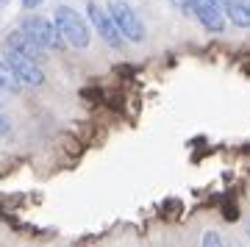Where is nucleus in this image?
Segmentation results:
<instances>
[{"label": "nucleus", "mask_w": 250, "mask_h": 247, "mask_svg": "<svg viewBox=\"0 0 250 247\" xmlns=\"http://www.w3.org/2000/svg\"><path fill=\"white\" fill-rule=\"evenodd\" d=\"M53 22H56V28H59V34H62V39L70 47H89V39H92V34H89V22L81 17L75 9H70V6H56V11H53Z\"/></svg>", "instance_id": "obj_1"}, {"label": "nucleus", "mask_w": 250, "mask_h": 247, "mask_svg": "<svg viewBox=\"0 0 250 247\" xmlns=\"http://www.w3.org/2000/svg\"><path fill=\"white\" fill-rule=\"evenodd\" d=\"M108 14L114 17L120 34H123L128 42H142V39H145L142 20H139V14H136L125 0H108Z\"/></svg>", "instance_id": "obj_2"}, {"label": "nucleus", "mask_w": 250, "mask_h": 247, "mask_svg": "<svg viewBox=\"0 0 250 247\" xmlns=\"http://www.w3.org/2000/svg\"><path fill=\"white\" fill-rule=\"evenodd\" d=\"M3 62L11 67V72L17 75V81L22 83V86H42V83H45V72H42L39 62H34V59H28V56H22V53H17V50H9V47H6Z\"/></svg>", "instance_id": "obj_3"}, {"label": "nucleus", "mask_w": 250, "mask_h": 247, "mask_svg": "<svg viewBox=\"0 0 250 247\" xmlns=\"http://www.w3.org/2000/svg\"><path fill=\"white\" fill-rule=\"evenodd\" d=\"M86 17H89V22L95 25V31L100 34V39L108 44V47H123L125 44V36L120 34V28H117V22H114V17L108 14V11H103L98 6V3H89L86 6Z\"/></svg>", "instance_id": "obj_4"}, {"label": "nucleus", "mask_w": 250, "mask_h": 247, "mask_svg": "<svg viewBox=\"0 0 250 247\" xmlns=\"http://www.w3.org/2000/svg\"><path fill=\"white\" fill-rule=\"evenodd\" d=\"M187 14H195L197 22H203V28L214 31V34H223L225 22H228L223 6L214 3V0H189V11Z\"/></svg>", "instance_id": "obj_5"}, {"label": "nucleus", "mask_w": 250, "mask_h": 247, "mask_svg": "<svg viewBox=\"0 0 250 247\" xmlns=\"http://www.w3.org/2000/svg\"><path fill=\"white\" fill-rule=\"evenodd\" d=\"M22 31L39 47H62V42H64L62 34H59V28H56V22H50L45 17H25L22 20Z\"/></svg>", "instance_id": "obj_6"}, {"label": "nucleus", "mask_w": 250, "mask_h": 247, "mask_svg": "<svg viewBox=\"0 0 250 247\" xmlns=\"http://www.w3.org/2000/svg\"><path fill=\"white\" fill-rule=\"evenodd\" d=\"M6 47H9V50H17V53H22V56H28V59H34V62H42V50H45V47H39V44L22 31V28L9 31V36H6Z\"/></svg>", "instance_id": "obj_7"}, {"label": "nucleus", "mask_w": 250, "mask_h": 247, "mask_svg": "<svg viewBox=\"0 0 250 247\" xmlns=\"http://www.w3.org/2000/svg\"><path fill=\"white\" fill-rule=\"evenodd\" d=\"M225 17H228V22H233V25L239 28H250V9L242 3V0H231L228 6H223Z\"/></svg>", "instance_id": "obj_8"}, {"label": "nucleus", "mask_w": 250, "mask_h": 247, "mask_svg": "<svg viewBox=\"0 0 250 247\" xmlns=\"http://www.w3.org/2000/svg\"><path fill=\"white\" fill-rule=\"evenodd\" d=\"M0 86H3V89H17L20 86L17 75L11 72V67L6 62H0Z\"/></svg>", "instance_id": "obj_9"}, {"label": "nucleus", "mask_w": 250, "mask_h": 247, "mask_svg": "<svg viewBox=\"0 0 250 247\" xmlns=\"http://www.w3.org/2000/svg\"><path fill=\"white\" fill-rule=\"evenodd\" d=\"M200 247H225V245H223V239H220L217 230H206L203 233V245Z\"/></svg>", "instance_id": "obj_10"}, {"label": "nucleus", "mask_w": 250, "mask_h": 247, "mask_svg": "<svg viewBox=\"0 0 250 247\" xmlns=\"http://www.w3.org/2000/svg\"><path fill=\"white\" fill-rule=\"evenodd\" d=\"M39 3H42V0H22V6H25V9H36Z\"/></svg>", "instance_id": "obj_11"}, {"label": "nucleus", "mask_w": 250, "mask_h": 247, "mask_svg": "<svg viewBox=\"0 0 250 247\" xmlns=\"http://www.w3.org/2000/svg\"><path fill=\"white\" fill-rule=\"evenodd\" d=\"M214 3H220V6H228V3H231V0H214Z\"/></svg>", "instance_id": "obj_12"}, {"label": "nucleus", "mask_w": 250, "mask_h": 247, "mask_svg": "<svg viewBox=\"0 0 250 247\" xmlns=\"http://www.w3.org/2000/svg\"><path fill=\"white\" fill-rule=\"evenodd\" d=\"M242 3H245V6H248V9H250V0H242Z\"/></svg>", "instance_id": "obj_13"}, {"label": "nucleus", "mask_w": 250, "mask_h": 247, "mask_svg": "<svg viewBox=\"0 0 250 247\" xmlns=\"http://www.w3.org/2000/svg\"><path fill=\"white\" fill-rule=\"evenodd\" d=\"M248 236H250V222H248Z\"/></svg>", "instance_id": "obj_14"}, {"label": "nucleus", "mask_w": 250, "mask_h": 247, "mask_svg": "<svg viewBox=\"0 0 250 247\" xmlns=\"http://www.w3.org/2000/svg\"><path fill=\"white\" fill-rule=\"evenodd\" d=\"M3 3H6V0H0V6H3Z\"/></svg>", "instance_id": "obj_15"}, {"label": "nucleus", "mask_w": 250, "mask_h": 247, "mask_svg": "<svg viewBox=\"0 0 250 247\" xmlns=\"http://www.w3.org/2000/svg\"><path fill=\"white\" fill-rule=\"evenodd\" d=\"M0 89H3V86H0Z\"/></svg>", "instance_id": "obj_16"}]
</instances>
